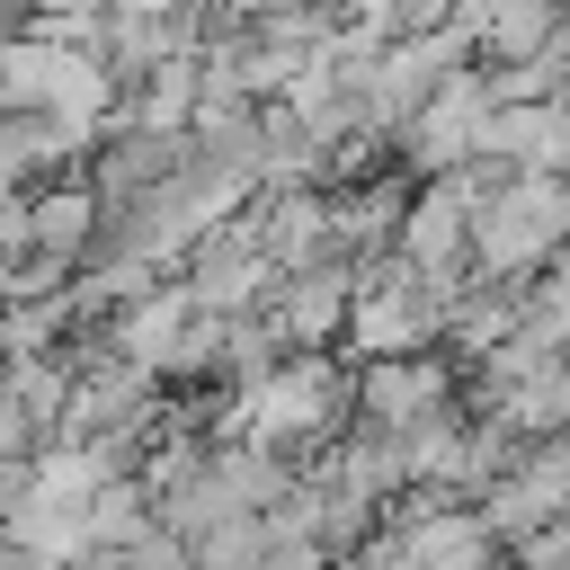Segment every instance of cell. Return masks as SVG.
<instances>
[{
  "label": "cell",
  "instance_id": "cell-5",
  "mask_svg": "<svg viewBox=\"0 0 570 570\" xmlns=\"http://www.w3.org/2000/svg\"><path fill=\"white\" fill-rule=\"evenodd\" d=\"M187 570H267V517H223L187 543Z\"/></svg>",
  "mask_w": 570,
  "mask_h": 570
},
{
  "label": "cell",
  "instance_id": "cell-2",
  "mask_svg": "<svg viewBox=\"0 0 570 570\" xmlns=\"http://www.w3.org/2000/svg\"><path fill=\"white\" fill-rule=\"evenodd\" d=\"M463 401V365L436 347V356H374L356 365V428L374 436H410L428 419H445Z\"/></svg>",
  "mask_w": 570,
  "mask_h": 570
},
{
  "label": "cell",
  "instance_id": "cell-6",
  "mask_svg": "<svg viewBox=\"0 0 570 570\" xmlns=\"http://www.w3.org/2000/svg\"><path fill=\"white\" fill-rule=\"evenodd\" d=\"M45 445H53V436H45V428H36V419H27V410L0 392V463H36Z\"/></svg>",
  "mask_w": 570,
  "mask_h": 570
},
{
  "label": "cell",
  "instance_id": "cell-4",
  "mask_svg": "<svg viewBox=\"0 0 570 570\" xmlns=\"http://www.w3.org/2000/svg\"><path fill=\"white\" fill-rule=\"evenodd\" d=\"M27 232H36V249L27 258H53V267H89V240H98V196H89V178H62V187H45V196H27Z\"/></svg>",
  "mask_w": 570,
  "mask_h": 570
},
{
  "label": "cell",
  "instance_id": "cell-7",
  "mask_svg": "<svg viewBox=\"0 0 570 570\" xmlns=\"http://www.w3.org/2000/svg\"><path fill=\"white\" fill-rule=\"evenodd\" d=\"M62 570H125L116 552H80V561H62Z\"/></svg>",
  "mask_w": 570,
  "mask_h": 570
},
{
  "label": "cell",
  "instance_id": "cell-1",
  "mask_svg": "<svg viewBox=\"0 0 570 570\" xmlns=\"http://www.w3.org/2000/svg\"><path fill=\"white\" fill-rule=\"evenodd\" d=\"M472 276L481 285H534L570 249V178H499L472 169Z\"/></svg>",
  "mask_w": 570,
  "mask_h": 570
},
{
  "label": "cell",
  "instance_id": "cell-3",
  "mask_svg": "<svg viewBox=\"0 0 570 570\" xmlns=\"http://www.w3.org/2000/svg\"><path fill=\"white\" fill-rule=\"evenodd\" d=\"M472 169L463 178H419V196H410V214H401V267H419V276H436V285H463L472 276Z\"/></svg>",
  "mask_w": 570,
  "mask_h": 570
}]
</instances>
